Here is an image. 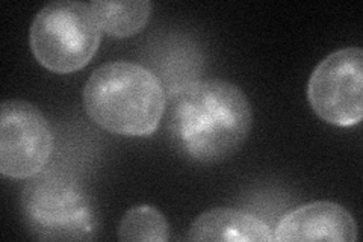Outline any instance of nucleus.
I'll return each instance as SVG.
<instances>
[{"label":"nucleus","instance_id":"1","mask_svg":"<svg viewBox=\"0 0 363 242\" xmlns=\"http://www.w3.org/2000/svg\"><path fill=\"white\" fill-rule=\"evenodd\" d=\"M165 111L174 147L199 164H217L233 156L253 124L244 91L220 79L186 84L172 94Z\"/></svg>","mask_w":363,"mask_h":242},{"label":"nucleus","instance_id":"9","mask_svg":"<svg viewBox=\"0 0 363 242\" xmlns=\"http://www.w3.org/2000/svg\"><path fill=\"white\" fill-rule=\"evenodd\" d=\"M89 6L100 31L116 38H129L141 32L149 23L153 8L149 0H130V2L96 0Z\"/></svg>","mask_w":363,"mask_h":242},{"label":"nucleus","instance_id":"5","mask_svg":"<svg viewBox=\"0 0 363 242\" xmlns=\"http://www.w3.org/2000/svg\"><path fill=\"white\" fill-rule=\"evenodd\" d=\"M308 99L325 123L339 128L359 124L363 117L362 49H340L323 60L311 76Z\"/></svg>","mask_w":363,"mask_h":242},{"label":"nucleus","instance_id":"2","mask_svg":"<svg viewBox=\"0 0 363 242\" xmlns=\"http://www.w3.org/2000/svg\"><path fill=\"white\" fill-rule=\"evenodd\" d=\"M84 108L101 129L121 136H150L165 115L161 80L140 64L108 62L89 76Z\"/></svg>","mask_w":363,"mask_h":242},{"label":"nucleus","instance_id":"7","mask_svg":"<svg viewBox=\"0 0 363 242\" xmlns=\"http://www.w3.org/2000/svg\"><path fill=\"white\" fill-rule=\"evenodd\" d=\"M274 241H357V224L345 207L332 202H313L288 212L274 230Z\"/></svg>","mask_w":363,"mask_h":242},{"label":"nucleus","instance_id":"6","mask_svg":"<svg viewBox=\"0 0 363 242\" xmlns=\"http://www.w3.org/2000/svg\"><path fill=\"white\" fill-rule=\"evenodd\" d=\"M53 152L48 119L26 100H5L0 117V172L9 179L37 176Z\"/></svg>","mask_w":363,"mask_h":242},{"label":"nucleus","instance_id":"4","mask_svg":"<svg viewBox=\"0 0 363 242\" xmlns=\"http://www.w3.org/2000/svg\"><path fill=\"white\" fill-rule=\"evenodd\" d=\"M101 40L91 6L74 0L45 5L33 18L29 45L35 60L49 72L70 75L93 60Z\"/></svg>","mask_w":363,"mask_h":242},{"label":"nucleus","instance_id":"8","mask_svg":"<svg viewBox=\"0 0 363 242\" xmlns=\"http://www.w3.org/2000/svg\"><path fill=\"white\" fill-rule=\"evenodd\" d=\"M189 241H230V242H271L272 230L257 216L240 209L218 207L201 214L192 223Z\"/></svg>","mask_w":363,"mask_h":242},{"label":"nucleus","instance_id":"3","mask_svg":"<svg viewBox=\"0 0 363 242\" xmlns=\"http://www.w3.org/2000/svg\"><path fill=\"white\" fill-rule=\"evenodd\" d=\"M21 215L40 241H88L97 233V216L79 182L61 172H38L21 194Z\"/></svg>","mask_w":363,"mask_h":242},{"label":"nucleus","instance_id":"10","mask_svg":"<svg viewBox=\"0 0 363 242\" xmlns=\"http://www.w3.org/2000/svg\"><path fill=\"white\" fill-rule=\"evenodd\" d=\"M169 226L161 211L150 204H141L124 214L118 226V239L126 242H165Z\"/></svg>","mask_w":363,"mask_h":242}]
</instances>
